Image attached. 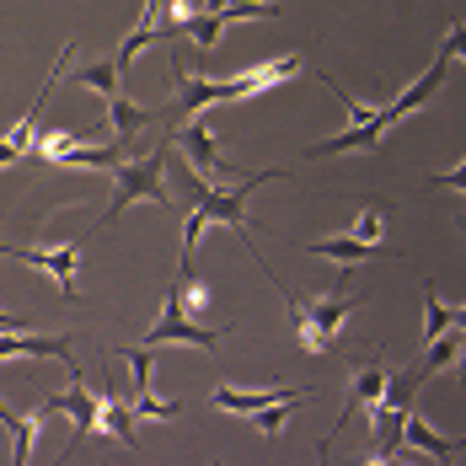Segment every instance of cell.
I'll return each mask as SVG.
<instances>
[{
    "instance_id": "2e32d148",
    "label": "cell",
    "mask_w": 466,
    "mask_h": 466,
    "mask_svg": "<svg viewBox=\"0 0 466 466\" xmlns=\"http://www.w3.org/2000/svg\"><path fill=\"white\" fill-rule=\"evenodd\" d=\"M102 429H107L118 445H135V413H129V402L113 391V380H102Z\"/></svg>"
},
{
    "instance_id": "ac0fdd59",
    "label": "cell",
    "mask_w": 466,
    "mask_h": 466,
    "mask_svg": "<svg viewBox=\"0 0 466 466\" xmlns=\"http://www.w3.org/2000/svg\"><path fill=\"white\" fill-rule=\"evenodd\" d=\"M423 349H429V354L419 360V370H423V380H429V375H440L445 365H456V360H461V327L440 332V338H434V343H423Z\"/></svg>"
},
{
    "instance_id": "8fae6325",
    "label": "cell",
    "mask_w": 466,
    "mask_h": 466,
    "mask_svg": "<svg viewBox=\"0 0 466 466\" xmlns=\"http://www.w3.org/2000/svg\"><path fill=\"white\" fill-rule=\"evenodd\" d=\"M118 354H129V365H135V419H177V402H161V397H150V354L145 349H118Z\"/></svg>"
},
{
    "instance_id": "603a6c76",
    "label": "cell",
    "mask_w": 466,
    "mask_h": 466,
    "mask_svg": "<svg viewBox=\"0 0 466 466\" xmlns=\"http://www.w3.org/2000/svg\"><path fill=\"white\" fill-rule=\"evenodd\" d=\"M289 408H295V402H268V408H258L252 419H258V429H263V434H279V429H284V413H289Z\"/></svg>"
},
{
    "instance_id": "6da1fadb",
    "label": "cell",
    "mask_w": 466,
    "mask_h": 466,
    "mask_svg": "<svg viewBox=\"0 0 466 466\" xmlns=\"http://www.w3.org/2000/svg\"><path fill=\"white\" fill-rule=\"evenodd\" d=\"M284 306H289L295 338H300L311 354H332V349H338V327H343V317L360 306V295H349V279H343V284H332L327 295H295V289H284Z\"/></svg>"
},
{
    "instance_id": "9c48e42d",
    "label": "cell",
    "mask_w": 466,
    "mask_h": 466,
    "mask_svg": "<svg viewBox=\"0 0 466 466\" xmlns=\"http://www.w3.org/2000/svg\"><path fill=\"white\" fill-rule=\"evenodd\" d=\"M0 258H16V263L44 268L48 279L59 284V295L76 300V258H81V247H54V252H44V247H5L0 241Z\"/></svg>"
},
{
    "instance_id": "ffe728a7",
    "label": "cell",
    "mask_w": 466,
    "mask_h": 466,
    "mask_svg": "<svg viewBox=\"0 0 466 466\" xmlns=\"http://www.w3.org/2000/svg\"><path fill=\"white\" fill-rule=\"evenodd\" d=\"M150 38H156V22H150V16H145L140 27H135V33H129V38H124V48H118V54H113V70H118V81H124V76H129V70H135V54H140V48L150 44Z\"/></svg>"
},
{
    "instance_id": "d6986e66",
    "label": "cell",
    "mask_w": 466,
    "mask_h": 466,
    "mask_svg": "<svg viewBox=\"0 0 466 466\" xmlns=\"http://www.w3.org/2000/svg\"><path fill=\"white\" fill-rule=\"evenodd\" d=\"M451 327H461V311L456 306H445L440 295H434V284H429V311H423V343H434L440 332H451Z\"/></svg>"
},
{
    "instance_id": "cb8c5ba5",
    "label": "cell",
    "mask_w": 466,
    "mask_h": 466,
    "mask_svg": "<svg viewBox=\"0 0 466 466\" xmlns=\"http://www.w3.org/2000/svg\"><path fill=\"white\" fill-rule=\"evenodd\" d=\"M11 161H22V150H16L11 140H0V167H11Z\"/></svg>"
},
{
    "instance_id": "e0dca14e",
    "label": "cell",
    "mask_w": 466,
    "mask_h": 466,
    "mask_svg": "<svg viewBox=\"0 0 466 466\" xmlns=\"http://www.w3.org/2000/svg\"><path fill=\"white\" fill-rule=\"evenodd\" d=\"M402 445H419V451L440 456V461H456V456H461V445H456V440H440V434L419 419V408H413V413H408V423H402Z\"/></svg>"
},
{
    "instance_id": "7c38bea8",
    "label": "cell",
    "mask_w": 466,
    "mask_h": 466,
    "mask_svg": "<svg viewBox=\"0 0 466 466\" xmlns=\"http://www.w3.org/2000/svg\"><path fill=\"white\" fill-rule=\"evenodd\" d=\"M11 360H70V338H16L0 332V365Z\"/></svg>"
},
{
    "instance_id": "3957f363",
    "label": "cell",
    "mask_w": 466,
    "mask_h": 466,
    "mask_svg": "<svg viewBox=\"0 0 466 466\" xmlns=\"http://www.w3.org/2000/svg\"><path fill=\"white\" fill-rule=\"evenodd\" d=\"M220 338H226V327H220V332H215V327H198V322H193V311H187L183 300L167 289L161 322L145 332L140 349H156V343H193V349H204V354H220Z\"/></svg>"
},
{
    "instance_id": "7402d4cb",
    "label": "cell",
    "mask_w": 466,
    "mask_h": 466,
    "mask_svg": "<svg viewBox=\"0 0 466 466\" xmlns=\"http://www.w3.org/2000/svg\"><path fill=\"white\" fill-rule=\"evenodd\" d=\"M81 86H86V92L113 96L118 92V70H113V65H86V70H81Z\"/></svg>"
},
{
    "instance_id": "8992f818",
    "label": "cell",
    "mask_w": 466,
    "mask_h": 466,
    "mask_svg": "<svg viewBox=\"0 0 466 466\" xmlns=\"http://www.w3.org/2000/svg\"><path fill=\"white\" fill-rule=\"evenodd\" d=\"M456 54H461V27H451V38H445V48H440V59L423 70L419 81L408 86V92L397 96V102H386L380 113H386V124H397V118H408L413 107H423V102H434V92H440V81H445V70L456 65Z\"/></svg>"
},
{
    "instance_id": "9a60e30c",
    "label": "cell",
    "mask_w": 466,
    "mask_h": 466,
    "mask_svg": "<svg viewBox=\"0 0 466 466\" xmlns=\"http://www.w3.org/2000/svg\"><path fill=\"white\" fill-rule=\"evenodd\" d=\"M317 258H338V263H370V258H386L380 241H354V236H327V241H311Z\"/></svg>"
},
{
    "instance_id": "30bf717a",
    "label": "cell",
    "mask_w": 466,
    "mask_h": 466,
    "mask_svg": "<svg viewBox=\"0 0 466 466\" xmlns=\"http://www.w3.org/2000/svg\"><path fill=\"white\" fill-rule=\"evenodd\" d=\"M300 397H311V391H295V386H258V391H247V386H215L209 391V402L215 408H226V413H258V408H268V402H300Z\"/></svg>"
},
{
    "instance_id": "277c9868",
    "label": "cell",
    "mask_w": 466,
    "mask_h": 466,
    "mask_svg": "<svg viewBox=\"0 0 466 466\" xmlns=\"http://www.w3.org/2000/svg\"><path fill=\"white\" fill-rule=\"evenodd\" d=\"M48 413H70V423H76V445H81L86 434H102V391H86L81 365L70 370V391L38 402V419H48Z\"/></svg>"
},
{
    "instance_id": "5bb4252c",
    "label": "cell",
    "mask_w": 466,
    "mask_h": 466,
    "mask_svg": "<svg viewBox=\"0 0 466 466\" xmlns=\"http://www.w3.org/2000/svg\"><path fill=\"white\" fill-rule=\"evenodd\" d=\"M150 124H156V113H150V107H135L124 92L107 96V135H113V140H129L135 129H150Z\"/></svg>"
},
{
    "instance_id": "52a82bcc",
    "label": "cell",
    "mask_w": 466,
    "mask_h": 466,
    "mask_svg": "<svg viewBox=\"0 0 466 466\" xmlns=\"http://www.w3.org/2000/svg\"><path fill=\"white\" fill-rule=\"evenodd\" d=\"M172 76H177V102H172V113H167V118H172V135H177V124H187V118H193L198 107L231 102L226 81H193V76L183 70V59H177V54H172ZM172 135H167V140H172Z\"/></svg>"
},
{
    "instance_id": "44dd1931",
    "label": "cell",
    "mask_w": 466,
    "mask_h": 466,
    "mask_svg": "<svg viewBox=\"0 0 466 466\" xmlns=\"http://www.w3.org/2000/svg\"><path fill=\"white\" fill-rule=\"evenodd\" d=\"M380 226H386V204H365L349 236H354V241H380Z\"/></svg>"
},
{
    "instance_id": "5b68a950",
    "label": "cell",
    "mask_w": 466,
    "mask_h": 466,
    "mask_svg": "<svg viewBox=\"0 0 466 466\" xmlns=\"http://www.w3.org/2000/svg\"><path fill=\"white\" fill-rule=\"evenodd\" d=\"M172 145H183L187 167L204 177V183H220V177H241L231 161H226V150H220V140H215V129L209 124H198V118H187L183 135H172Z\"/></svg>"
},
{
    "instance_id": "ba28073f",
    "label": "cell",
    "mask_w": 466,
    "mask_h": 466,
    "mask_svg": "<svg viewBox=\"0 0 466 466\" xmlns=\"http://www.w3.org/2000/svg\"><path fill=\"white\" fill-rule=\"evenodd\" d=\"M386 375H391V365H386V360H365V365H360L354 386H349V402H343V413H338V423L322 434V456H332V434H343V429H349V419H354V413H365L375 397H380Z\"/></svg>"
},
{
    "instance_id": "7a4b0ae2",
    "label": "cell",
    "mask_w": 466,
    "mask_h": 466,
    "mask_svg": "<svg viewBox=\"0 0 466 466\" xmlns=\"http://www.w3.org/2000/svg\"><path fill=\"white\" fill-rule=\"evenodd\" d=\"M167 150H172V140H161L150 156H140V161H118V167H113V204L102 209V226L118 220L135 198H150V204L172 209V193H167Z\"/></svg>"
},
{
    "instance_id": "d4e9b609",
    "label": "cell",
    "mask_w": 466,
    "mask_h": 466,
    "mask_svg": "<svg viewBox=\"0 0 466 466\" xmlns=\"http://www.w3.org/2000/svg\"><path fill=\"white\" fill-rule=\"evenodd\" d=\"M220 5H226V0H209V5H204V11H220Z\"/></svg>"
},
{
    "instance_id": "4fadbf2b",
    "label": "cell",
    "mask_w": 466,
    "mask_h": 466,
    "mask_svg": "<svg viewBox=\"0 0 466 466\" xmlns=\"http://www.w3.org/2000/svg\"><path fill=\"white\" fill-rule=\"evenodd\" d=\"M295 70H300V59H274V65H258V70H247V76H236V81H226V92H231V102H241V96L268 92V86H279V81H289Z\"/></svg>"
}]
</instances>
